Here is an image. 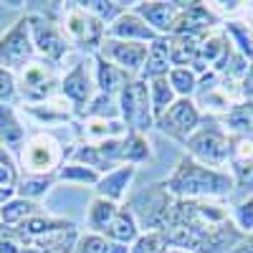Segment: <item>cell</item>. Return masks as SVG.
I'll list each match as a JSON object with an SVG mask.
<instances>
[{
	"instance_id": "5",
	"label": "cell",
	"mask_w": 253,
	"mask_h": 253,
	"mask_svg": "<svg viewBox=\"0 0 253 253\" xmlns=\"http://www.w3.org/2000/svg\"><path fill=\"white\" fill-rule=\"evenodd\" d=\"M15 180V170H13V162L10 157L5 155V150L0 147V182L3 185H10Z\"/></svg>"
},
{
	"instance_id": "2",
	"label": "cell",
	"mask_w": 253,
	"mask_h": 253,
	"mask_svg": "<svg viewBox=\"0 0 253 253\" xmlns=\"http://www.w3.org/2000/svg\"><path fill=\"white\" fill-rule=\"evenodd\" d=\"M28 56V41H26V20L18 23V28L13 33H8V38L0 43V58L8 63H23Z\"/></svg>"
},
{
	"instance_id": "4",
	"label": "cell",
	"mask_w": 253,
	"mask_h": 253,
	"mask_svg": "<svg viewBox=\"0 0 253 253\" xmlns=\"http://www.w3.org/2000/svg\"><path fill=\"white\" fill-rule=\"evenodd\" d=\"M31 210H33V205H31V203L18 200V203H10V205H5V208H3V218H5L8 223H15L20 215H28Z\"/></svg>"
},
{
	"instance_id": "8",
	"label": "cell",
	"mask_w": 253,
	"mask_h": 253,
	"mask_svg": "<svg viewBox=\"0 0 253 253\" xmlns=\"http://www.w3.org/2000/svg\"><path fill=\"white\" fill-rule=\"evenodd\" d=\"M241 220H243V225H253V200H251L248 205H243V210H241Z\"/></svg>"
},
{
	"instance_id": "6",
	"label": "cell",
	"mask_w": 253,
	"mask_h": 253,
	"mask_svg": "<svg viewBox=\"0 0 253 253\" xmlns=\"http://www.w3.org/2000/svg\"><path fill=\"white\" fill-rule=\"evenodd\" d=\"M48 185V177H38V180H26L23 187H20V193L23 195H38V193H43Z\"/></svg>"
},
{
	"instance_id": "1",
	"label": "cell",
	"mask_w": 253,
	"mask_h": 253,
	"mask_svg": "<svg viewBox=\"0 0 253 253\" xmlns=\"http://www.w3.org/2000/svg\"><path fill=\"white\" fill-rule=\"evenodd\" d=\"M58 160V147L48 137H36L26 147V162L31 170H48Z\"/></svg>"
},
{
	"instance_id": "3",
	"label": "cell",
	"mask_w": 253,
	"mask_h": 253,
	"mask_svg": "<svg viewBox=\"0 0 253 253\" xmlns=\"http://www.w3.org/2000/svg\"><path fill=\"white\" fill-rule=\"evenodd\" d=\"M0 137H3L8 144H18L20 139H23V129L15 124L13 112L5 109L3 104H0Z\"/></svg>"
},
{
	"instance_id": "7",
	"label": "cell",
	"mask_w": 253,
	"mask_h": 253,
	"mask_svg": "<svg viewBox=\"0 0 253 253\" xmlns=\"http://www.w3.org/2000/svg\"><path fill=\"white\" fill-rule=\"evenodd\" d=\"M13 96V79L0 69V99H10Z\"/></svg>"
}]
</instances>
